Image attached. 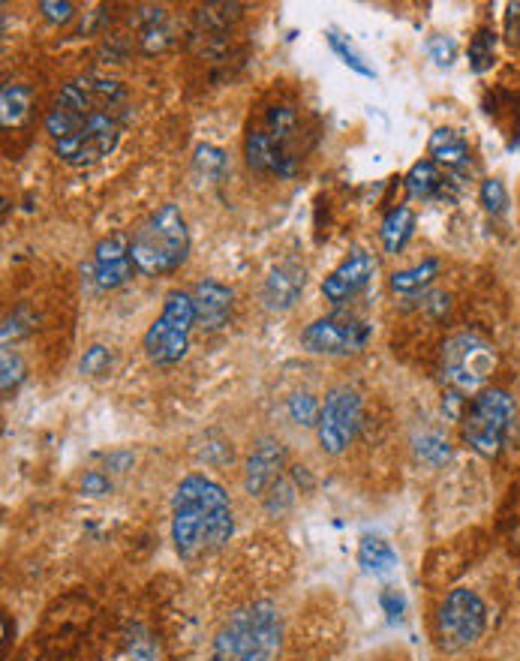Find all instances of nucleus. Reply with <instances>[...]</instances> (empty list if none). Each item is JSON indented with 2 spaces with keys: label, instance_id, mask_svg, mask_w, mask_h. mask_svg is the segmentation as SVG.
Wrapping results in <instances>:
<instances>
[{
  "label": "nucleus",
  "instance_id": "6ab92c4d",
  "mask_svg": "<svg viewBox=\"0 0 520 661\" xmlns=\"http://www.w3.org/2000/svg\"><path fill=\"white\" fill-rule=\"evenodd\" d=\"M415 232V214L400 205V208H391L382 220V229H379V241L385 247V253H400L406 247V241L412 238Z\"/></svg>",
  "mask_w": 520,
  "mask_h": 661
},
{
  "label": "nucleus",
  "instance_id": "7ed1b4c3",
  "mask_svg": "<svg viewBox=\"0 0 520 661\" xmlns=\"http://www.w3.org/2000/svg\"><path fill=\"white\" fill-rule=\"evenodd\" d=\"M283 622L274 604L256 601L235 610L214 637L211 661H271L280 649Z\"/></svg>",
  "mask_w": 520,
  "mask_h": 661
},
{
  "label": "nucleus",
  "instance_id": "7c9ffc66",
  "mask_svg": "<svg viewBox=\"0 0 520 661\" xmlns=\"http://www.w3.org/2000/svg\"><path fill=\"white\" fill-rule=\"evenodd\" d=\"M40 13L52 22V25H67L76 13L73 4H58V0H43L40 4Z\"/></svg>",
  "mask_w": 520,
  "mask_h": 661
},
{
  "label": "nucleus",
  "instance_id": "f8f14e48",
  "mask_svg": "<svg viewBox=\"0 0 520 661\" xmlns=\"http://www.w3.org/2000/svg\"><path fill=\"white\" fill-rule=\"evenodd\" d=\"M376 277V259L367 250H352L325 280H322V295L331 304H346L355 295H361L370 280Z\"/></svg>",
  "mask_w": 520,
  "mask_h": 661
},
{
  "label": "nucleus",
  "instance_id": "c756f323",
  "mask_svg": "<svg viewBox=\"0 0 520 661\" xmlns=\"http://www.w3.org/2000/svg\"><path fill=\"white\" fill-rule=\"evenodd\" d=\"M22 376H25V364H22V358H19L16 352L4 349V394H13V391L19 388Z\"/></svg>",
  "mask_w": 520,
  "mask_h": 661
},
{
  "label": "nucleus",
  "instance_id": "0eeeda50",
  "mask_svg": "<svg viewBox=\"0 0 520 661\" xmlns=\"http://www.w3.org/2000/svg\"><path fill=\"white\" fill-rule=\"evenodd\" d=\"M493 370H496V352L481 334L463 331L445 340L439 355V373L442 382L451 385L457 394L481 391L493 376Z\"/></svg>",
  "mask_w": 520,
  "mask_h": 661
},
{
  "label": "nucleus",
  "instance_id": "1a4fd4ad",
  "mask_svg": "<svg viewBox=\"0 0 520 661\" xmlns=\"http://www.w3.org/2000/svg\"><path fill=\"white\" fill-rule=\"evenodd\" d=\"M487 625V607L478 598V592L457 586L448 592V598L439 607L436 616V631H439V646L445 652H460L469 649L472 643L481 640Z\"/></svg>",
  "mask_w": 520,
  "mask_h": 661
},
{
  "label": "nucleus",
  "instance_id": "473e14b6",
  "mask_svg": "<svg viewBox=\"0 0 520 661\" xmlns=\"http://www.w3.org/2000/svg\"><path fill=\"white\" fill-rule=\"evenodd\" d=\"M382 607L388 610L391 619L400 616V610H403V595H400L397 589H385V592H382Z\"/></svg>",
  "mask_w": 520,
  "mask_h": 661
},
{
  "label": "nucleus",
  "instance_id": "a878e982",
  "mask_svg": "<svg viewBox=\"0 0 520 661\" xmlns=\"http://www.w3.org/2000/svg\"><path fill=\"white\" fill-rule=\"evenodd\" d=\"M424 52H427V58H430L436 67H445V70L457 61V43H454L451 37H445V34H433V37H427Z\"/></svg>",
  "mask_w": 520,
  "mask_h": 661
},
{
  "label": "nucleus",
  "instance_id": "f03ea898",
  "mask_svg": "<svg viewBox=\"0 0 520 661\" xmlns=\"http://www.w3.org/2000/svg\"><path fill=\"white\" fill-rule=\"evenodd\" d=\"M235 532L229 493L208 475H187L172 499V541L184 562L220 550Z\"/></svg>",
  "mask_w": 520,
  "mask_h": 661
},
{
  "label": "nucleus",
  "instance_id": "4468645a",
  "mask_svg": "<svg viewBox=\"0 0 520 661\" xmlns=\"http://www.w3.org/2000/svg\"><path fill=\"white\" fill-rule=\"evenodd\" d=\"M283 466H286V448L277 439H262L250 451L247 466H244V487H247V493L250 496H262L271 484L280 481Z\"/></svg>",
  "mask_w": 520,
  "mask_h": 661
},
{
  "label": "nucleus",
  "instance_id": "a211bd4d",
  "mask_svg": "<svg viewBox=\"0 0 520 661\" xmlns=\"http://www.w3.org/2000/svg\"><path fill=\"white\" fill-rule=\"evenodd\" d=\"M445 187H448V181H445V175L439 172V166H436L433 160L415 163V166L409 169V175H406V193H409L412 199H421V202H430V199L445 196Z\"/></svg>",
  "mask_w": 520,
  "mask_h": 661
},
{
  "label": "nucleus",
  "instance_id": "bb28decb",
  "mask_svg": "<svg viewBox=\"0 0 520 661\" xmlns=\"http://www.w3.org/2000/svg\"><path fill=\"white\" fill-rule=\"evenodd\" d=\"M478 199H481V205H484V211H487V214H505V208H508V193H505V184H502V181H496V178H487V181L481 184Z\"/></svg>",
  "mask_w": 520,
  "mask_h": 661
},
{
  "label": "nucleus",
  "instance_id": "c85d7f7f",
  "mask_svg": "<svg viewBox=\"0 0 520 661\" xmlns=\"http://www.w3.org/2000/svg\"><path fill=\"white\" fill-rule=\"evenodd\" d=\"M112 367V352L106 349V346H91L88 352H85V358H82V373L85 376H103L106 370Z\"/></svg>",
  "mask_w": 520,
  "mask_h": 661
},
{
  "label": "nucleus",
  "instance_id": "aec40b11",
  "mask_svg": "<svg viewBox=\"0 0 520 661\" xmlns=\"http://www.w3.org/2000/svg\"><path fill=\"white\" fill-rule=\"evenodd\" d=\"M358 565L367 571V574H391L397 568V553L394 547L379 538V535H364L361 544H358Z\"/></svg>",
  "mask_w": 520,
  "mask_h": 661
},
{
  "label": "nucleus",
  "instance_id": "2eb2a0df",
  "mask_svg": "<svg viewBox=\"0 0 520 661\" xmlns=\"http://www.w3.org/2000/svg\"><path fill=\"white\" fill-rule=\"evenodd\" d=\"M193 307H196V325L205 331H217L229 322L232 307H235V295L229 286L217 283V280H202L193 292Z\"/></svg>",
  "mask_w": 520,
  "mask_h": 661
},
{
  "label": "nucleus",
  "instance_id": "39448f33",
  "mask_svg": "<svg viewBox=\"0 0 520 661\" xmlns=\"http://www.w3.org/2000/svg\"><path fill=\"white\" fill-rule=\"evenodd\" d=\"M301 139V115L289 103H277L265 109L262 121L247 130L244 154L256 172L292 178L298 172L295 142Z\"/></svg>",
  "mask_w": 520,
  "mask_h": 661
},
{
  "label": "nucleus",
  "instance_id": "f257e3e1",
  "mask_svg": "<svg viewBox=\"0 0 520 661\" xmlns=\"http://www.w3.org/2000/svg\"><path fill=\"white\" fill-rule=\"evenodd\" d=\"M130 118L127 88L118 79L88 73L58 91L46 115V133L61 163L82 169L106 160L121 145Z\"/></svg>",
  "mask_w": 520,
  "mask_h": 661
},
{
  "label": "nucleus",
  "instance_id": "9d476101",
  "mask_svg": "<svg viewBox=\"0 0 520 661\" xmlns=\"http://www.w3.org/2000/svg\"><path fill=\"white\" fill-rule=\"evenodd\" d=\"M361 427V394L349 385H337L328 391L322 412H319V424H316V436L325 454H343L355 433Z\"/></svg>",
  "mask_w": 520,
  "mask_h": 661
},
{
  "label": "nucleus",
  "instance_id": "9b49d317",
  "mask_svg": "<svg viewBox=\"0 0 520 661\" xmlns=\"http://www.w3.org/2000/svg\"><path fill=\"white\" fill-rule=\"evenodd\" d=\"M370 334V325L358 316H325L301 331V346L313 355H358Z\"/></svg>",
  "mask_w": 520,
  "mask_h": 661
},
{
  "label": "nucleus",
  "instance_id": "6e6552de",
  "mask_svg": "<svg viewBox=\"0 0 520 661\" xmlns=\"http://www.w3.org/2000/svg\"><path fill=\"white\" fill-rule=\"evenodd\" d=\"M193 328H196L193 295L190 292H169L163 313L157 316V322L145 334V355L160 367L178 364L187 355Z\"/></svg>",
  "mask_w": 520,
  "mask_h": 661
},
{
  "label": "nucleus",
  "instance_id": "dca6fc26",
  "mask_svg": "<svg viewBox=\"0 0 520 661\" xmlns=\"http://www.w3.org/2000/svg\"><path fill=\"white\" fill-rule=\"evenodd\" d=\"M304 283H307V274L301 265L295 262H283L277 268H271V274L265 277V286H262V301L268 310L274 313H283V310H292L295 301L301 298L304 292Z\"/></svg>",
  "mask_w": 520,
  "mask_h": 661
},
{
  "label": "nucleus",
  "instance_id": "423d86ee",
  "mask_svg": "<svg viewBox=\"0 0 520 661\" xmlns=\"http://www.w3.org/2000/svg\"><path fill=\"white\" fill-rule=\"evenodd\" d=\"M514 424H517L514 397L502 388H487L472 400V406L463 415V439L475 454L493 460L505 448Z\"/></svg>",
  "mask_w": 520,
  "mask_h": 661
},
{
  "label": "nucleus",
  "instance_id": "4be33fe9",
  "mask_svg": "<svg viewBox=\"0 0 520 661\" xmlns=\"http://www.w3.org/2000/svg\"><path fill=\"white\" fill-rule=\"evenodd\" d=\"M439 274V262L436 259H427L421 265H412L406 271H397L391 274V289L397 295H421Z\"/></svg>",
  "mask_w": 520,
  "mask_h": 661
},
{
  "label": "nucleus",
  "instance_id": "f3484780",
  "mask_svg": "<svg viewBox=\"0 0 520 661\" xmlns=\"http://www.w3.org/2000/svg\"><path fill=\"white\" fill-rule=\"evenodd\" d=\"M427 154H430V160H433L436 166H445V169L457 172V169H463L466 160H469V145H466V139H463L457 130L439 127V130L430 136V142H427Z\"/></svg>",
  "mask_w": 520,
  "mask_h": 661
},
{
  "label": "nucleus",
  "instance_id": "5701e85b",
  "mask_svg": "<svg viewBox=\"0 0 520 661\" xmlns=\"http://www.w3.org/2000/svg\"><path fill=\"white\" fill-rule=\"evenodd\" d=\"M496 61V34L490 28H478L469 43V70L487 73Z\"/></svg>",
  "mask_w": 520,
  "mask_h": 661
},
{
  "label": "nucleus",
  "instance_id": "2f4dec72",
  "mask_svg": "<svg viewBox=\"0 0 520 661\" xmlns=\"http://www.w3.org/2000/svg\"><path fill=\"white\" fill-rule=\"evenodd\" d=\"M505 37L511 46L520 49V4H508V13H505Z\"/></svg>",
  "mask_w": 520,
  "mask_h": 661
},
{
  "label": "nucleus",
  "instance_id": "20e7f679",
  "mask_svg": "<svg viewBox=\"0 0 520 661\" xmlns=\"http://www.w3.org/2000/svg\"><path fill=\"white\" fill-rule=\"evenodd\" d=\"M190 253V232L187 220L178 205H160L133 235L130 256L139 274L163 277L184 265Z\"/></svg>",
  "mask_w": 520,
  "mask_h": 661
},
{
  "label": "nucleus",
  "instance_id": "b1692460",
  "mask_svg": "<svg viewBox=\"0 0 520 661\" xmlns=\"http://www.w3.org/2000/svg\"><path fill=\"white\" fill-rule=\"evenodd\" d=\"M328 37V46H331V52L352 70V73H358V76H364V79H376V70L364 61V55L343 37V34H337V31H328L325 34Z\"/></svg>",
  "mask_w": 520,
  "mask_h": 661
},
{
  "label": "nucleus",
  "instance_id": "cd10ccee",
  "mask_svg": "<svg viewBox=\"0 0 520 661\" xmlns=\"http://www.w3.org/2000/svg\"><path fill=\"white\" fill-rule=\"evenodd\" d=\"M196 169L205 175V178H220L226 172V154L214 145H202L196 151Z\"/></svg>",
  "mask_w": 520,
  "mask_h": 661
},
{
  "label": "nucleus",
  "instance_id": "393cba45",
  "mask_svg": "<svg viewBox=\"0 0 520 661\" xmlns=\"http://www.w3.org/2000/svg\"><path fill=\"white\" fill-rule=\"evenodd\" d=\"M286 409H289V418H292L295 424H301V427H316V424H319L322 406H319V400H316L313 394H307V391L292 394Z\"/></svg>",
  "mask_w": 520,
  "mask_h": 661
},
{
  "label": "nucleus",
  "instance_id": "ddd939ff",
  "mask_svg": "<svg viewBox=\"0 0 520 661\" xmlns=\"http://www.w3.org/2000/svg\"><path fill=\"white\" fill-rule=\"evenodd\" d=\"M130 238L124 232L109 235L94 250V280L103 292H112L124 286L133 277V256H130Z\"/></svg>",
  "mask_w": 520,
  "mask_h": 661
},
{
  "label": "nucleus",
  "instance_id": "412c9836",
  "mask_svg": "<svg viewBox=\"0 0 520 661\" xmlns=\"http://www.w3.org/2000/svg\"><path fill=\"white\" fill-rule=\"evenodd\" d=\"M28 115H31V88L7 82L4 94H0V121H4V127H19L28 121Z\"/></svg>",
  "mask_w": 520,
  "mask_h": 661
}]
</instances>
